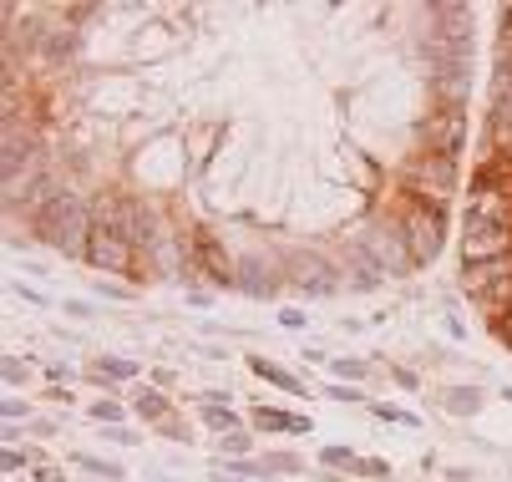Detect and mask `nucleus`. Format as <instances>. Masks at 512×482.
<instances>
[{
  "instance_id": "1",
  "label": "nucleus",
  "mask_w": 512,
  "mask_h": 482,
  "mask_svg": "<svg viewBox=\"0 0 512 482\" xmlns=\"http://www.w3.org/2000/svg\"><path fill=\"white\" fill-rule=\"evenodd\" d=\"M31 224H36L41 244H51V249H61V254H87V239H92V203H82L77 193L61 188L46 209L31 214Z\"/></svg>"
},
{
  "instance_id": "2",
  "label": "nucleus",
  "mask_w": 512,
  "mask_h": 482,
  "mask_svg": "<svg viewBox=\"0 0 512 482\" xmlns=\"http://www.w3.org/2000/svg\"><path fill=\"white\" fill-rule=\"evenodd\" d=\"M92 224L117 234V239H127V244H148L153 239L148 209H142L137 198H127V193H97L92 198Z\"/></svg>"
},
{
  "instance_id": "3",
  "label": "nucleus",
  "mask_w": 512,
  "mask_h": 482,
  "mask_svg": "<svg viewBox=\"0 0 512 482\" xmlns=\"http://www.w3.org/2000/svg\"><path fill=\"white\" fill-rule=\"evenodd\" d=\"M442 229H447V219H442V209H436V203H421V198L406 203L401 239H406V254H411L416 264H431L436 254H442Z\"/></svg>"
},
{
  "instance_id": "4",
  "label": "nucleus",
  "mask_w": 512,
  "mask_h": 482,
  "mask_svg": "<svg viewBox=\"0 0 512 482\" xmlns=\"http://www.w3.org/2000/svg\"><path fill=\"white\" fill-rule=\"evenodd\" d=\"M421 143L431 158H457V148L467 143V112L462 102H442L436 112L421 117Z\"/></svg>"
},
{
  "instance_id": "5",
  "label": "nucleus",
  "mask_w": 512,
  "mask_h": 482,
  "mask_svg": "<svg viewBox=\"0 0 512 482\" xmlns=\"http://www.w3.org/2000/svg\"><path fill=\"white\" fill-rule=\"evenodd\" d=\"M401 183H406V193H416L421 203H426V193H431V203H442V198L452 193V183H457V168H452V158L421 153V158H411V163L401 168Z\"/></svg>"
},
{
  "instance_id": "6",
  "label": "nucleus",
  "mask_w": 512,
  "mask_h": 482,
  "mask_svg": "<svg viewBox=\"0 0 512 482\" xmlns=\"http://www.w3.org/2000/svg\"><path fill=\"white\" fill-rule=\"evenodd\" d=\"M82 259L97 264V269H107V274H132L137 244H127V239H117V234H107V229L92 224V239H87V254H82ZM132 280H137V274H132Z\"/></svg>"
},
{
  "instance_id": "7",
  "label": "nucleus",
  "mask_w": 512,
  "mask_h": 482,
  "mask_svg": "<svg viewBox=\"0 0 512 482\" xmlns=\"http://www.w3.org/2000/svg\"><path fill=\"white\" fill-rule=\"evenodd\" d=\"M193 249H198V264L208 269V280H218V285H234V274H229V259H224V249H218L208 234H193Z\"/></svg>"
},
{
  "instance_id": "8",
  "label": "nucleus",
  "mask_w": 512,
  "mask_h": 482,
  "mask_svg": "<svg viewBox=\"0 0 512 482\" xmlns=\"http://www.w3.org/2000/svg\"><path fill=\"white\" fill-rule=\"evenodd\" d=\"M264 432H310V422H300V417H289V411H259L254 417Z\"/></svg>"
},
{
  "instance_id": "9",
  "label": "nucleus",
  "mask_w": 512,
  "mask_h": 482,
  "mask_svg": "<svg viewBox=\"0 0 512 482\" xmlns=\"http://www.w3.org/2000/svg\"><path fill=\"white\" fill-rule=\"evenodd\" d=\"M137 417H148V422H163L168 417V401L158 391H137Z\"/></svg>"
},
{
  "instance_id": "10",
  "label": "nucleus",
  "mask_w": 512,
  "mask_h": 482,
  "mask_svg": "<svg viewBox=\"0 0 512 482\" xmlns=\"http://www.w3.org/2000/svg\"><path fill=\"white\" fill-rule=\"evenodd\" d=\"M249 366H254V376H264V381H274V386H284V391H300V381H295V376L279 371V366H269V361H259V356H254Z\"/></svg>"
},
{
  "instance_id": "11",
  "label": "nucleus",
  "mask_w": 512,
  "mask_h": 482,
  "mask_svg": "<svg viewBox=\"0 0 512 482\" xmlns=\"http://www.w3.org/2000/svg\"><path fill=\"white\" fill-rule=\"evenodd\" d=\"M447 406H452V411H477L482 396H477L472 386H457V391H447Z\"/></svg>"
},
{
  "instance_id": "12",
  "label": "nucleus",
  "mask_w": 512,
  "mask_h": 482,
  "mask_svg": "<svg viewBox=\"0 0 512 482\" xmlns=\"http://www.w3.org/2000/svg\"><path fill=\"white\" fill-rule=\"evenodd\" d=\"M492 87H512V51H497V82Z\"/></svg>"
},
{
  "instance_id": "13",
  "label": "nucleus",
  "mask_w": 512,
  "mask_h": 482,
  "mask_svg": "<svg viewBox=\"0 0 512 482\" xmlns=\"http://www.w3.org/2000/svg\"><path fill=\"white\" fill-rule=\"evenodd\" d=\"M92 371H97V376H117V381H122V376H132V366H127V361H97Z\"/></svg>"
},
{
  "instance_id": "14",
  "label": "nucleus",
  "mask_w": 512,
  "mask_h": 482,
  "mask_svg": "<svg viewBox=\"0 0 512 482\" xmlns=\"http://www.w3.org/2000/svg\"><path fill=\"white\" fill-rule=\"evenodd\" d=\"M335 376H350V381H360V376H365V366H360V361H335Z\"/></svg>"
},
{
  "instance_id": "15",
  "label": "nucleus",
  "mask_w": 512,
  "mask_h": 482,
  "mask_svg": "<svg viewBox=\"0 0 512 482\" xmlns=\"http://www.w3.org/2000/svg\"><path fill=\"white\" fill-rule=\"evenodd\" d=\"M224 452H249V437H244V432H229V437H224Z\"/></svg>"
},
{
  "instance_id": "16",
  "label": "nucleus",
  "mask_w": 512,
  "mask_h": 482,
  "mask_svg": "<svg viewBox=\"0 0 512 482\" xmlns=\"http://www.w3.org/2000/svg\"><path fill=\"white\" fill-rule=\"evenodd\" d=\"M497 51H512V6L502 11V46Z\"/></svg>"
},
{
  "instance_id": "17",
  "label": "nucleus",
  "mask_w": 512,
  "mask_h": 482,
  "mask_svg": "<svg viewBox=\"0 0 512 482\" xmlns=\"http://www.w3.org/2000/svg\"><path fill=\"white\" fill-rule=\"evenodd\" d=\"M117 417H122V411L112 401H97V422H117Z\"/></svg>"
},
{
  "instance_id": "18",
  "label": "nucleus",
  "mask_w": 512,
  "mask_h": 482,
  "mask_svg": "<svg viewBox=\"0 0 512 482\" xmlns=\"http://www.w3.org/2000/svg\"><path fill=\"white\" fill-rule=\"evenodd\" d=\"M208 422L213 427H234V417H229V411H218V406H208Z\"/></svg>"
},
{
  "instance_id": "19",
  "label": "nucleus",
  "mask_w": 512,
  "mask_h": 482,
  "mask_svg": "<svg viewBox=\"0 0 512 482\" xmlns=\"http://www.w3.org/2000/svg\"><path fill=\"white\" fill-rule=\"evenodd\" d=\"M330 401H360V391H355V386H335Z\"/></svg>"
}]
</instances>
